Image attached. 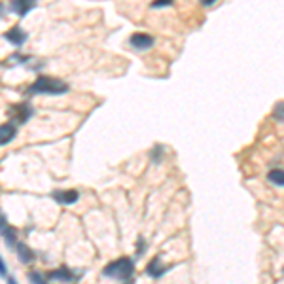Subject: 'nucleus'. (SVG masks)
Masks as SVG:
<instances>
[{"label":"nucleus","mask_w":284,"mask_h":284,"mask_svg":"<svg viewBox=\"0 0 284 284\" xmlns=\"http://www.w3.org/2000/svg\"><path fill=\"white\" fill-rule=\"evenodd\" d=\"M69 84L53 76H38L27 87L25 95H65L69 93Z\"/></svg>","instance_id":"obj_1"},{"label":"nucleus","mask_w":284,"mask_h":284,"mask_svg":"<svg viewBox=\"0 0 284 284\" xmlns=\"http://www.w3.org/2000/svg\"><path fill=\"white\" fill-rule=\"evenodd\" d=\"M103 275L114 278V280H120V282H127L135 275V261L131 258H125V256L114 259L103 269Z\"/></svg>","instance_id":"obj_2"},{"label":"nucleus","mask_w":284,"mask_h":284,"mask_svg":"<svg viewBox=\"0 0 284 284\" xmlns=\"http://www.w3.org/2000/svg\"><path fill=\"white\" fill-rule=\"evenodd\" d=\"M33 106L27 103V101H21V103H16L8 106V118L12 123H16V125H23L27 121L33 118Z\"/></svg>","instance_id":"obj_3"},{"label":"nucleus","mask_w":284,"mask_h":284,"mask_svg":"<svg viewBox=\"0 0 284 284\" xmlns=\"http://www.w3.org/2000/svg\"><path fill=\"white\" fill-rule=\"evenodd\" d=\"M0 237L4 239V242L8 244L10 248L12 246H18V229L16 227H12L10 222L6 220V216L0 214Z\"/></svg>","instance_id":"obj_4"},{"label":"nucleus","mask_w":284,"mask_h":284,"mask_svg":"<svg viewBox=\"0 0 284 284\" xmlns=\"http://www.w3.org/2000/svg\"><path fill=\"white\" fill-rule=\"evenodd\" d=\"M38 0H10V12L16 14L18 18H25L27 14H31L36 8Z\"/></svg>","instance_id":"obj_5"},{"label":"nucleus","mask_w":284,"mask_h":284,"mask_svg":"<svg viewBox=\"0 0 284 284\" xmlns=\"http://www.w3.org/2000/svg\"><path fill=\"white\" fill-rule=\"evenodd\" d=\"M46 276H48V280H59V282H74V280H78L76 273H74L72 269H69L67 265L48 271Z\"/></svg>","instance_id":"obj_6"},{"label":"nucleus","mask_w":284,"mask_h":284,"mask_svg":"<svg viewBox=\"0 0 284 284\" xmlns=\"http://www.w3.org/2000/svg\"><path fill=\"white\" fill-rule=\"evenodd\" d=\"M4 38H6V40L12 44V46L21 48V46H23V44L29 40V33H27V31H23L19 25H16V27H12L10 31H6V33H4Z\"/></svg>","instance_id":"obj_7"},{"label":"nucleus","mask_w":284,"mask_h":284,"mask_svg":"<svg viewBox=\"0 0 284 284\" xmlns=\"http://www.w3.org/2000/svg\"><path fill=\"white\" fill-rule=\"evenodd\" d=\"M52 199L59 205H72L80 199V193L78 189H57L52 191Z\"/></svg>","instance_id":"obj_8"},{"label":"nucleus","mask_w":284,"mask_h":284,"mask_svg":"<svg viewBox=\"0 0 284 284\" xmlns=\"http://www.w3.org/2000/svg\"><path fill=\"white\" fill-rule=\"evenodd\" d=\"M129 44L138 52H144V50L154 46V36L146 35V33H135V35H131Z\"/></svg>","instance_id":"obj_9"},{"label":"nucleus","mask_w":284,"mask_h":284,"mask_svg":"<svg viewBox=\"0 0 284 284\" xmlns=\"http://www.w3.org/2000/svg\"><path fill=\"white\" fill-rule=\"evenodd\" d=\"M16 135H18V125L16 123H12V121L2 123L0 125V146H6L8 142H12L16 138Z\"/></svg>","instance_id":"obj_10"},{"label":"nucleus","mask_w":284,"mask_h":284,"mask_svg":"<svg viewBox=\"0 0 284 284\" xmlns=\"http://www.w3.org/2000/svg\"><path fill=\"white\" fill-rule=\"evenodd\" d=\"M16 252H18L19 261H21V263H25V265H31V263L36 259V254L33 252V248H29V246H27V244H23V242H18Z\"/></svg>","instance_id":"obj_11"},{"label":"nucleus","mask_w":284,"mask_h":284,"mask_svg":"<svg viewBox=\"0 0 284 284\" xmlns=\"http://www.w3.org/2000/svg\"><path fill=\"white\" fill-rule=\"evenodd\" d=\"M165 271H167V269L163 267V263H161V259L159 258H154L146 265V275L152 276V278H159V276H163Z\"/></svg>","instance_id":"obj_12"},{"label":"nucleus","mask_w":284,"mask_h":284,"mask_svg":"<svg viewBox=\"0 0 284 284\" xmlns=\"http://www.w3.org/2000/svg\"><path fill=\"white\" fill-rule=\"evenodd\" d=\"M267 178L269 182H273L275 186L284 188V169H273V171L267 172Z\"/></svg>","instance_id":"obj_13"},{"label":"nucleus","mask_w":284,"mask_h":284,"mask_svg":"<svg viewBox=\"0 0 284 284\" xmlns=\"http://www.w3.org/2000/svg\"><path fill=\"white\" fill-rule=\"evenodd\" d=\"M29 282L31 284H50V280H48V276L42 275L40 271H31V273H29Z\"/></svg>","instance_id":"obj_14"},{"label":"nucleus","mask_w":284,"mask_h":284,"mask_svg":"<svg viewBox=\"0 0 284 284\" xmlns=\"http://www.w3.org/2000/svg\"><path fill=\"white\" fill-rule=\"evenodd\" d=\"M273 118H275V120H284V101L275 104V108H273Z\"/></svg>","instance_id":"obj_15"},{"label":"nucleus","mask_w":284,"mask_h":284,"mask_svg":"<svg viewBox=\"0 0 284 284\" xmlns=\"http://www.w3.org/2000/svg\"><path fill=\"white\" fill-rule=\"evenodd\" d=\"M172 0H154L152 2V8H165V6H171Z\"/></svg>","instance_id":"obj_16"},{"label":"nucleus","mask_w":284,"mask_h":284,"mask_svg":"<svg viewBox=\"0 0 284 284\" xmlns=\"http://www.w3.org/2000/svg\"><path fill=\"white\" fill-rule=\"evenodd\" d=\"M0 276H2V278H6V276H8V267H6V263H4L2 256H0Z\"/></svg>","instance_id":"obj_17"},{"label":"nucleus","mask_w":284,"mask_h":284,"mask_svg":"<svg viewBox=\"0 0 284 284\" xmlns=\"http://www.w3.org/2000/svg\"><path fill=\"white\" fill-rule=\"evenodd\" d=\"M142 252H144V239H142V237H138V250H137V254H138V256H142Z\"/></svg>","instance_id":"obj_18"},{"label":"nucleus","mask_w":284,"mask_h":284,"mask_svg":"<svg viewBox=\"0 0 284 284\" xmlns=\"http://www.w3.org/2000/svg\"><path fill=\"white\" fill-rule=\"evenodd\" d=\"M6 282L8 284H19L18 280H16V276H6Z\"/></svg>","instance_id":"obj_19"},{"label":"nucleus","mask_w":284,"mask_h":284,"mask_svg":"<svg viewBox=\"0 0 284 284\" xmlns=\"http://www.w3.org/2000/svg\"><path fill=\"white\" fill-rule=\"evenodd\" d=\"M214 2L216 0H201V4H203V6H212Z\"/></svg>","instance_id":"obj_20"},{"label":"nucleus","mask_w":284,"mask_h":284,"mask_svg":"<svg viewBox=\"0 0 284 284\" xmlns=\"http://www.w3.org/2000/svg\"><path fill=\"white\" fill-rule=\"evenodd\" d=\"M4 18V8H2V2H0V19Z\"/></svg>","instance_id":"obj_21"},{"label":"nucleus","mask_w":284,"mask_h":284,"mask_svg":"<svg viewBox=\"0 0 284 284\" xmlns=\"http://www.w3.org/2000/svg\"><path fill=\"white\" fill-rule=\"evenodd\" d=\"M125 284H135V278H131V280H127Z\"/></svg>","instance_id":"obj_22"},{"label":"nucleus","mask_w":284,"mask_h":284,"mask_svg":"<svg viewBox=\"0 0 284 284\" xmlns=\"http://www.w3.org/2000/svg\"><path fill=\"white\" fill-rule=\"evenodd\" d=\"M282 273H284V269H282Z\"/></svg>","instance_id":"obj_23"}]
</instances>
